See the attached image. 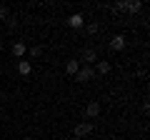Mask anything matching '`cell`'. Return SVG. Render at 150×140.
<instances>
[{"mask_svg":"<svg viewBox=\"0 0 150 140\" xmlns=\"http://www.w3.org/2000/svg\"><path fill=\"white\" fill-rule=\"evenodd\" d=\"M10 50H13V55H15V58H23L28 48H25V43H13V48H10Z\"/></svg>","mask_w":150,"mask_h":140,"instance_id":"cell-9","label":"cell"},{"mask_svg":"<svg viewBox=\"0 0 150 140\" xmlns=\"http://www.w3.org/2000/svg\"><path fill=\"white\" fill-rule=\"evenodd\" d=\"M30 55H33V58H40V55H43V45H33V48H30Z\"/></svg>","mask_w":150,"mask_h":140,"instance_id":"cell-13","label":"cell"},{"mask_svg":"<svg viewBox=\"0 0 150 140\" xmlns=\"http://www.w3.org/2000/svg\"><path fill=\"white\" fill-rule=\"evenodd\" d=\"M8 28H10V30H15V28H18V20H15V18H10V20H8Z\"/></svg>","mask_w":150,"mask_h":140,"instance_id":"cell-15","label":"cell"},{"mask_svg":"<svg viewBox=\"0 0 150 140\" xmlns=\"http://www.w3.org/2000/svg\"><path fill=\"white\" fill-rule=\"evenodd\" d=\"M78 70H80V63H78V60H68V63H65V73H68V75H78Z\"/></svg>","mask_w":150,"mask_h":140,"instance_id":"cell-7","label":"cell"},{"mask_svg":"<svg viewBox=\"0 0 150 140\" xmlns=\"http://www.w3.org/2000/svg\"><path fill=\"white\" fill-rule=\"evenodd\" d=\"M93 75H95V70H93V68H80L75 78H78L80 83H88V80H93Z\"/></svg>","mask_w":150,"mask_h":140,"instance_id":"cell-2","label":"cell"},{"mask_svg":"<svg viewBox=\"0 0 150 140\" xmlns=\"http://www.w3.org/2000/svg\"><path fill=\"white\" fill-rule=\"evenodd\" d=\"M0 30H3V25H0Z\"/></svg>","mask_w":150,"mask_h":140,"instance_id":"cell-17","label":"cell"},{"mask_svg":"<svg viewBox=\"0 0 150 140\" xmlns=\"http://www.w3.org/2000/svg\"><path fill=\"white\" fill-rule=\"evenodd\" d=\"M83 60H85V63H95V60H98L95 50H93V48H85V50H83Z\"/></svg>","mask_w":150,"mask_h":140,"instance_id":"cell-10","label":"cell"},{"mask_svg":"<svg viewBox=\"0 0 150 140\" xmlns=\"http://www.w3.org/2000/svg\"><path fill=\"white\" fill-rule=\"evenodd\" d=\"M8 15H10V8H8V5H0V18H8Z\"/></svg>","mask_w":150,"mask_h":140,"instance_id":"cell-14","label":"cell"},{"mask_svg":"<svg viewBox=\"0 0 150 140\" xmlns=\"http://www.w3.org/2000/svg\"><path fill=\"white\" fill-rule=\"evenodd\" d=\"M68 25L70 28H83V25H85V18H83L80 13H73V15L68 18Z\"/></svg>","mask_w":150,"mask_h":140,"instance_id":"cell-4","label":"cell"},{"mask_svg":"<svg viewBox=\"0 0 150 140\" xmlns=\"http://www.w3.org/2000/svg\"><path fill=\"white\" fill-rule=\"evenodd\" d=\"M93 128H95L93 123H78V125L73 128V135H75V138H85V135L93 133Z\"/></svg>","mask_w":150,"mask_h":140,"instance_id":"cell-1","label":"cell"},{"mask_svg":"<svg viewBox=\"0 0 150 140\" xmlns=\"http://www.w3.org/2000/svg\"><path fill=\"white\" fill-rule=\"evenodd\" d=\"M85 115H88V118H98V115H100V105H98V100L88 103V108H85Z\"/></svg>","mask_w":150,"mask_h":140,"instance_id":"cell-5","label":"cell"},{"mask_svg":"<svg viewBox=\"0 0 150 140\" xmlns=\"http://www.w3.org/2000/svg\"><path fill=\"white\" fill-rule=\"evenodd\" d=\"M0 53H3V43H0Z\"/></svg>","mask_w":150,"mask_h":140,"instance_id":"cell-16","label":"cell"},{"mask_svg":"<svg viewBox=\"0 0 150 140\" xmlns=\"http://www.w3.org/2000/svg\"><path fill=\"white\" fill-rule=\"evenodd\" d=\"M95 70H98V73H100V75H108V73H110V70H112V65L108 63V60H98Z\"/></svg>","mask_w":150,"mask_h":140,"instance_id":"cell-8","label":"cell"},{"mask_svg":"<svg viewBox=\"0 0 150 140\" xmlns=\"http://www.w3.org/2000/svg\"><path fill=\"white\" fill-rule=\"evenodd\" d=\"M83 28H85V33H88V35H95V33L100 30V25H98V23H85Z\"/></svg>","mask_w":150,"mask_h":140,"instance_id":"cell-12","label":"cell"},{"mask_svg":"<svg viewBox=\"0 0 150 140\" xmlns=\"http://www.w3.org/2000/svg\"><path fill=\"white\" fill-rule=\"evenodd\" d=\"M140 8H143V3H140V0H133V3H125V10H130V13H138Z\"/></svg>","mask_w":150,"mask_h":140,"instance_id":"cell-11","label":"cell"},{"mask_svg":"<svg viewBox=\"0 0 150 140\" xmlns=\"http://www.w3.org/2000/svg\"><path fill=\"white\" fill-rule=\"evenodd\" d=\"M110 50H115V53L125 50V35H115V38L110 40Z\"/></svg>","mask_w":150,"mask_h":140,"instance_id":"cell-3","label":"cell"},{"mask_svg":"<svg viewBox=\"0 0 150 140\" xmlns=\"http://www.w3.org/2000/svg\"><path fill=\"white\" fill-rule=\"evenodd\" d=\"M18 73H20V75H30L33 73V63L30 60H20V63H18Z\"/></svg>","mask_w":150,"mask_h":140,"instance_id":"cell-6","label":"cell"}]
</instances>
